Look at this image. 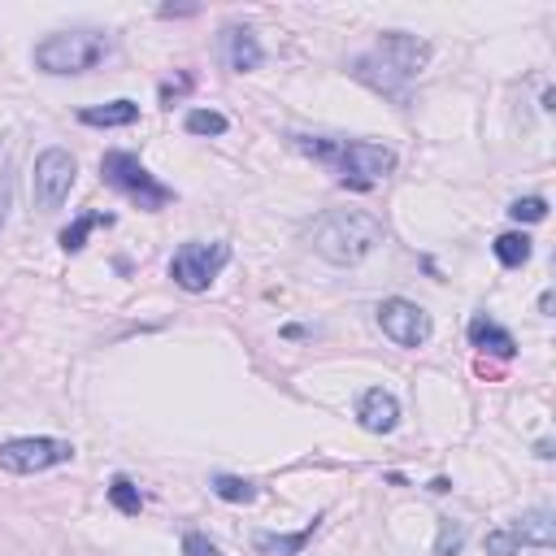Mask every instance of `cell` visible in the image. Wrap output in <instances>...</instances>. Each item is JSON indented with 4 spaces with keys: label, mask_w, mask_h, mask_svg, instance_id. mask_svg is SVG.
I'll return each mask as SVG.
<instances>
[{
    "label": "cell",
    "mask_w": 556,
    "mask_h": 556,
    "mask_svg": "<svg viewBox=\"0 0 556 556\" xmlns=\"http://www.w3.org/2000/svg\"><path fill=\"white\" fill-rule=\"evenodd\" d=\"M356 421L369 430V434H391L400 426V400L387 391V387H369L361 391L356 400Z\"/></svg>",
    "instance_id": "10"
},
{
    "label": "cell",
    "mask_w": 556,
    "mask_h": 556,
    "mask_svg": "<svg viewBox=\"0 0 556 556\" xmlns=\"http://www.w3.org/2000/svg\"><path fill=\"white\" fill-rule=\"evenodd\" d=\"M109 500H113V508L126 513V517H135V513L143 508V495H139V486H135L126 473H117V478L109 482Z\"/></svg>",
    "instance_id": "19"
},
{
    "label": "cell",
    "mask_w": 556,
    "mask_h": 556,
    "mask_svg": "<svg viewBox=\"0 0 556 556\" xmlns=\"http://www.w3.org/2000/svg\"><path fill=\"white\" fill-rule=\"evenodd\" d=\"M139 117V104L135 100H109V104H91L78 113L83 126H130Z\"/></svg>",
    "instance_id": "15"
},
{
    "label": "cell",
    "mask_w": 556,
    "mask_h": 556,
    "mask_svg": "<svg viewBox=\"0 0 556 556\" xmlns=\"http://www.w3.org/2000/svg\"><path fill=\"white\" fill-rule=\"evenodd\" d=\"M222 61L235 74H248V70H256L265 61V52H261V43H256V35L248 26H226L222 30Z\"/></svg>",
    "instance_id": "11"
},
{
    "label": "cell",
    "mask_w": 556,
    "mask_h": 556,
    "mask_svg": "<svg viewBox=\"0 0 556 556\" xmlns=\"http://www.w3.org/2000/svg\"><path fill=\"white\" fill-rule=\"evenodd\" d=\"M230 261V243H204V239H191L174 252L169 261V278L182 287V291H208L213 278L226 269Z\"/></svg>",
    "instance_id": "6"
},
{
    "label": "cell",
    "mask_w": 556,
    "mask_h": 556,
    "mask_svg": "<svg viewBox=\"0 0 556 556\" xmlns=\"http://www.w3.org/2000/svg\"><path fill=\"white\" fill-rule=\"evenodd\" d=\"M213 495L226 500V504H252L256 500V486L248 478H235V473H217L213 478Z\"/></svg>",
    "instance_id": "18"
},
{
    "label": "cell",
    "mask_w": 556,
    "mask_h": 556,
    "mask_svg": "<svg viewBox=\"0 0 556 556\" xmlns=\"http://www.w3.org/2000/svg\"><path fill=\"white\" fill-rule=\"evenodd\" d=\"M100 178L113 187V191H122L126 200H135L143 213H156V208H165L169 200H174V187H165L135 152H104L100 156Z\"/></svg>",
    "instance_id": "5"
},
{
    "label": "cell",
    "mask_w": 556,
    "mask_h": 556,
    "mask_svg": "<svg viewBox=\"0 0 556 556\" xmlns=\"http://www.w3.org/2000/svg\"><path fill=\"white\" fill-rule=\"evenodd\" d=\"M70 456H74V443L52 439V434H26V439L0 443V469L4 473H43L52 465H65Z\"/></svg>",
    "instance_id": "7"
},
{
    "label": "cell",
    "mask_w": 556,
    "mask_h": 556,
    "mask_svg": "<svg viewBox=\"0 0 556 556\" xmlns=\"http://www.w3.org/2000/svg\"><path fill=\"white\" fill-rule=\"evenodd\" d=\"M295 148L321 165H330L339 174L343 187H374L382 182L391 169H395V152L387 143H369V139H308V135H295Z\"/></svg>",
    "instance_id": "3"
},
{
    "label": "cell",
    "mask_w": 556,
    "mask_h": 556,
    "mask_svg": "<svg viewBox=\"0 0 556 556\" xmlns=\"http://www.w3.org/2000/svg\"><path fill=\"white\" fill-rule=\"evenodd\" d=\"M96 226H113V213H83V217H74V222L56 235V243H61L65 252H83V243H87V235H91Z\"/></svg>",
    "instance_id": "16"
},
{
    "label": "cell",
    "mask_w": 556,
    "mask_h": 556,
    "mask_svg": "<svg viewBox=\"0 0 556 556\" xmlns=\"http://www.w3.org/2000/svg\"><path fill=\"white\" fill-rule=\"evenodd\" d=\"M226 126H230V122H226L217 109H191V113H187V130H191V135H226Z\"/></svg>",
    "instance_id": "21"
},
{
    "label": "cell",
    "mask_w": 556,
    "mask_h": 556,
    "mask_svg": "<svg viewBox=\"0 0 556 556\" xmlns=\"http://www.w3.org/2000/svg\"><path fill=\"white\" fill-rule=\"evenodd\" d=\"M426 61H430V43L426 39H417L408 30H387L369 52H361L352 61V78H361L378 96L404 100L408 83L426 70Z\"/></svg>",
    "instance_id": "1"
},
{
    "label": "cell",
    "mask_w": 556,
    "mask_h": 556,
    "mask_svg": "<svg viewBox=\"0 0 556 556\" xmlns=\"http://www.w3.org/2000/svg\"><path fill=\"white\" fill-rule=\"evenodd\" d=\"M465 543V526L452 517H439V534H434V556H456Z\"/></svg>",
    "instance_id": "20"
},
{
    "label": "cell",
    "mask_w": 556,
    "mask_h": 556,
    "mask_svg": "<svg viewBox=\"0 0 556 556\" xmlns=\"http://www.w3.org/2000/svg\"><path fill=\"white\" fill-rule=\"evenodd\" d=\"M469 343H473L478 352H486V356H500V361L517 356V339H513L500 321H491L486 313H473V317H469Z\"/></svg>",
    "instance_id": "12"
},
{
    "label": "cell",
    "mask_w": 556,
    "mask_h": 556,
    "mask_svg": "<svg viewBox=\"0 0 556 556\" xmlns=\"http://www.w3.org/2000/svg\"><path fill=\"white\" fill-rule=\"evenodd\" d=\"M187 87H191V78H187V74H182V78H178V83H161V100H165V104H169V100H174V96H182V91H187Z\"/></svg>",
    "instance_id": "25"
},
{
    "label": "cell",
    "mask_w": 556,
    "mask_h": 556,
    "mask_svg": "<svg viewBox=\"0 0 556 556\" xmlns=\"http://www.w3.org/2000/svg\"><path fill=\"white\" fill-rule=\"evenodd\" d=\"M482 547H486V556H517V539H513V530L504 526V530H486V539H482Z\"/></svg>",
    "instance_id": "23"
},
{
    "label": "cell",
    "mask_w": 556,
    "mask_h": 556,
    "mask_svg": "<svg viewBox=\"0 0 556 556\" xmlns=\"http://www.w3.org/2000/svg\"><path fill=\"white\" fill-rule=\"evenodd\" d=\"M74 174H78V165H74V156H70L65 148H43V152L35 156V174H30L35 208H39V213L61 208L65 195H70V187H74Z\"/></svg>",
    "instance_id": "8"
},
{
    "label": "cell",
    "mask_w": 556,
    "mask_h": 556,
    "mask_svg": "<svg viewBox=\"0 0 556 556\" xmlns=\"http://www.w3.org/2000/svg\"><path fill=\"white\" fill-rule=\"evenodd\" d=\"M491 248H495V261H500L504 269H521V265L530 261V239H526L521 230H508V235H500Z\"/></svg>",
    "instance_id": "17"
},
{
    "label": "cell",
    "mask_w": 556,
    "mask_h": 556,
    "mask_svg": "<svg viewBox=\"0 0 556 556\" xmlns=\"http://www.w3.org/2000/svg\"><path fill=\"white\" fill-rule=\"evenodd\" d=\"M534 452H539V456H543V460H552V456H556V452H552V443H547V439H539V447H534Z\"/></svg>",
    "instance_id": "26"
},
{
    "label": "cell",
    "mask_w": 556,
    "mask_h": 556,
    "mask_svg": "<svg viewBox=\"0 0 556 556\" xmlns=\"http://www.w3.org/2000/svg\"><path fill=\"white\" fill-rule=\"evenodd\" d=\"M508 217L513 222H543L547 217V200L543 195H521V200L508 204Z\"/></svg>",
    "instance_id": "22"
},
{
    "label": "cell",
    "mask_w": 556,
    "mask_h": 556,
    "mask_svg": "<svg viewBox=\"0 0 556 556\" xmlns=\"http://www.w3.org/2000/svg\"><path fill=\"white\" fill-rule=\"evenodd\" d=\"M508 530H513L517 543H530V547H552V543H556V521H552L547 508H530V513H521Z\"/></svg>",
    "instance_id": "13"
},
{
    "label": "cell",
    "mask_w": 556,
    "mask_h": 556,
    "mask_svg": "<svg viewBox=\"0 0 556 556\" xmlns=\"http://www.w3.org/2000/svg\"><path fill=\"white\" fill-rule=\"evenodd\" d=\"M317 526H321V513H317L304 530H295V534H269V530H261L252 543H256V552H261V556H300V552H304V543L317 534Z\"/></svg>",
    "instance_id": "14"
},
{
    "label": "cell",
    "mask_w": 556,
    "mask_h": 556,
    "mask_svg": "<svg viewBox=\"0 0 556 556\" xmlns=\"http://www.w3.org/2000/svg\"><path fill=\"white\" fill-rule=\"evenodd\" d=\"M382 243V222L365 208H326L308 226V248L330 265H356Z\"/></svg>",
    "instance_id": "2"
},
{
    "label": "cell",
    "mask_w": 556,
    "mask_h": 556,
    "mask_svg": "<svg viewBox=\"0 0 556 556\" xmlns=\"http://www.w3.org/2000/svg\"><path fill=\"white\" fill-rule=\"evenodd\" d=\"M182 556H222V552H217L213 539H204L200 530H191V534L182 539Z\"/></svg>",
    "instance_id": "24"
},
{
    "label": "cell",
    "mask_w": 556,
    "mask_h": 556,
    "mask_svg": "<svg viewBox=\"0 0 556 556\" xmlns=\"http://www.w3.org/2000/svg\"><path fill=\"white\" fill-rule=\"evenodd\" d=\"M113 52V39L104 30L78 26V30H52L35 43V65L43 74H83L91 65H100Z\"/></svg>",
    "instance_id": "4"
},
{
    "label": "cell",
    "mask_w": 556,
    "mask_h": 556,
    "mask_svg": "<svg viewBox=\"0 0 556 556\" xmlns=\"http://www.w3.org/2000/svg\"><path fill=\"white\" fill-rule=\"evenodd\" d=\"M378 326L400 348H421L430 339V313L417 308L413 300H400V295H391V300L378 304Z\"/></svg>",
    "instance_id": "9"
}]
</instances>
